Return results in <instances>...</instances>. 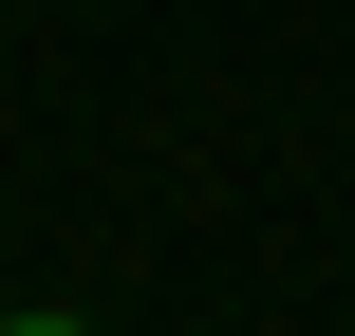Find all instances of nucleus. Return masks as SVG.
<instances>
[{"mask_svg": "<svg viewBox=\"0 0 355 336\" xmlns=\"http://www.w3.org/2000/svg\"><path fill=\"white\" fill-rule=\"evenodd\" d=\"M0 336H94V318H0Z\"/></svg>", "mask_w": 355, "mask_h": 336, "instance_id": "f257e3e1", "label": "nucleus"}]
</instances>
